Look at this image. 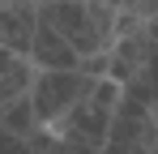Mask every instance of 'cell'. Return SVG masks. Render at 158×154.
Returning <instances> with one entry per match:
<instances>
[{
  "label": "cell",
  "mask_w": 158,
  "mask_h": 154,
  "mask_svg": "<svg viewBox=\"0 0 158 154\" xmlns=\"http://www.w3.org/2000/svg\"><path fill=\"white\" fill-rule=\"evenodd\" d=\"M22 64H30V60H22V56H13L9 47H0V77H9V73H17Z\"/></svg>",
  "instance_id": "7"
},
{
  "label": "cell",
  "mask_w": 158,
  "mask_h": 154,
  "mask_svg": "<svg viewBox=\"0 0 158 154\" xmlns=\"http://www.w3.org/2000/svg\"><path fill=\"white\" fill-rule=\"evenodd\" d=\"M39 22H47L77 51V60L107 56L120 30V4H81V0H56V4H34Z\"/></svg>",
  "instance_id": "1"
},
{
  "label": "cell",
  "mask_w": 158,
  "mask_h": 154,
  "mask_svg": "<svg viewBox=\"0 0 158 154\" xmlns=\"http://www.w3.org/2000/svg\"><path fill=\"white\" fill-rule=\"evenodd\" d=\"M39 26V9L34 4H0V47H9L13 56H30V39Z\"/></svg>",
  "instance_id": "4"
},
{
  "label": "cell",
  "mask_w": 158,
  "mask_h": 154,
  "mask_svg": "<svg viewBox=\"0 0 158 154\" xmlns=\"http://www.w3.org/2000/svg\"><path fill=\"white\" fill-rule=\"evenodd\" d=\"M30 69L34 73H73L81 60H77V51L69 47L60 34H56L47 22H39L34 26V39H30Z\"/></svg>",
  "instance_id": "3"
},
{
  "label": "cell",
  "mask_w": 158,
  "mask_h": 154,
  "mask_svg": "<svg viewBox=\"0 0 158 154\" xmlns=\"http://www.w3.org/2000/svg\"><path fill=\"white\" fill-rule=\"evenodd\" d=\"M0 154H30V146L22 137H13L9 128H0Z\"/></svg>",
  "instance_id": "6"
},
{
  "label": "cell",
  "mask_w": 158,
  "mask_h": 154,
  "mask_svg": "<svg viewBox=\"0 0 158 154\" xmlns=\"http://www.w3.org/2000/svg\"><path fill=\"white\" fill-rule=\"evenodd\" d=\"M0 128H9L13 137H34L39 133V120H34V107H30V99L22 94V99H13L9 107H0Z\"/></svg>",
  "instance_id": "5"
},
{
  "label": "cell",
  "mask_w": 158,
  "mask_h": 154,
  "mask_svg": "<svg viewBox=\"0 0 158 154\" xmlns=\"http://www.w3.org/2000/svg\"><path fill=\"white\" fill-rule=\"evenodd\" d=\"M90 90H94V77H85L81 69H73V73H34L26 99H30V107H34L39 128H52V124H60L77 103L90 99Z\"/></svg>",
  "instance_id": "2"
}]
</instances>
